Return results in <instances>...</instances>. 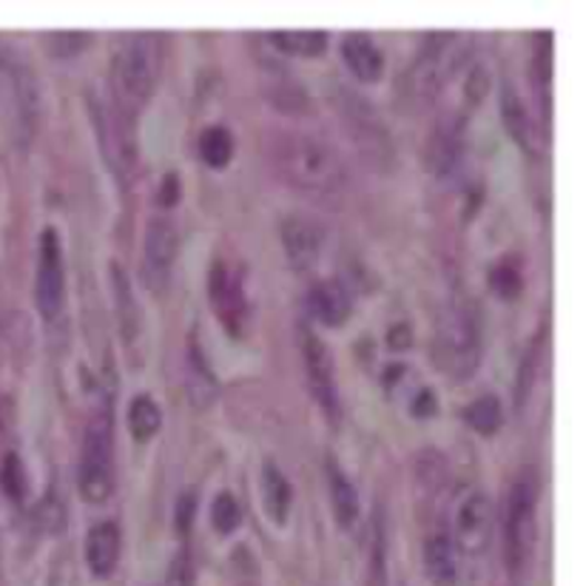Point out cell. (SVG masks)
Returning <instances> with one entry per match:
<instances>
[{"label": "cell", "instance_id": "6da1fadb", "mask_svg": "<svg viewBox=\"0 0 583 586\" xmlns=\"http://www.w3.org/2000/svg\"><path fill=\"white\" fill-rule=\"evenodd\" d=\"M268 162L279 180L319 202H339L347 191V166L339 151L310 131H274L268 137Z\"/></svg>", "mask_w": 583, "mask_h": 586}, {"label": "cell", "instance_id": "7a4b0ae2", "mask_svg": "<svg viewBox=\"0 0 583 586\" xmlns=\"http://www.w3.org/2000/svg\"><path fill=\"white\" fill-rule=\"evenodd\" d=\"M162 60H166V46L157 32H135L117 49L115 66H111V95H115V111L129 123L155 97Z\"/></svg>", "mask_w": 583, "mask_h": 586}, {"label": "cell", "instance_id": "3957f363", "mask_svg": "<svg viewBox=\"0 0 583 586\" xmlns=\"http://www.w3.org/2000/svg\"><path fill=\"white\" fill-rule=\"evenodd\" d=\"M433 361L453 381H464L478 370L481 334L473 305L464 299H449L438 314L433 336Z\"/></svg>", "mask_w": 583, "mask_h": 586}, {"label": "cell", "instance_id": "277c9868", "mask_svg": "<svg viewBox=\"0 0 583 586\" xmlns=\"http://www.w3.org/2000/svg\"><path fill=\"white\" fill-rule=\"evenodd\" d=\"M458 34L455 32H429L422 49L413 58L411 69L398 83L404 106L411 111L424 109L442 95L453 71L458 69Z\"/></svg>", "mask_w": 583, "mask_h": 586}, {"label": "cell", "instance_id": "5b68a950", "mask_svg": "<svg viewBox=\"0 0 583 586\" xmlns=\"http://www.w3.org/2000/svg\"><path fill=\"white\" fill-rule=\"evenodd\" d=\"M538 498L541 478L532 467L515 476L504 507V564L513 575H521L538 542Z\"/></svg>", "mask_w": 583, "mask_h": 586}, {"label": "cell", "instance_id": "8992f818", "mask_svg": "<svg viewBox=\"0 0 583 586\" xmlns=\"http://www.w3.org/2000/svg\"><path fill=\"white\" fill-rule=\"evenodd\" d=\"M115 490V430L106 407L95 413L86 425L83 450L78 464V493L89 504H106Z\"/></svg>", "mask_w": 583, "mask_h": 586}, {"label": "cell", "instance_id": "52a82bcc", "mask_svg": "<svg viewBox=\"0 0 583 586\" xmlns=\"http://www.w3.org/2000/svg\"><path fill=\"white\" fill-rule=\"evenodd\" d=\"M0 115L7 117L12 131H23V142H29L38 115V91L27 66L3 54H0Z\"/></svg>", "mask_w": 583, "mask_h": 586}, {"label": "cell", "instance_id": "ba28073f", "mask_svg": "<svg viewBox=\"0 0 583 586\" xmlns=\"http://www.w3.org/2000/svg\"><path fill=\"white\" fill-rule=\"evenodd\" d=\"M299 350L308 387L316 405L325 413L327 421H339V385H336V365L330 348L310 328H299Z\"/></svg>", "mask_w": 583, "mask_h": 586}, {"label": "cell", "instance_id": "9c48e42d", "mask_svg": "<svg viewBox=\"0 0 583 586\" xmlns=\"http://www.w3.org/2000/svg\"><path fill=\"white\" fill-rule=\"evenodd\" d=\"M34 302L43 319H58L66 302V262L60 234L55 228H43L38 248V274H34Z\"/></svg>", "mask_w": 583, "mask_h": 586}, {"label": "cell", "instance_id": "30bf717a", "mask_svg": "<svg viewBox=\"0 0 583 586\" xmlns=\"http://www.w3.org/2000/svg\"><path fill=\"white\" fill-rule=\"evenodd\" d=\"M177 248H180V237L171 217L148 219L146 242H142V282L151 294H166L171 285Z\"/></svg>", "mask_w": 583, "mask_h": 586}, {"label": "cell", "instance_id": "8fae6325", "mask_svg": "<svg viewBox=\"0 0 583 586\" xmlns=\"http://www.w3.org/2000/svg\"><path fill=\"white\" fill-rule=\"evenodd\" d=\"M208 297H211L214 314L228 328V334L243 336L250 316L248 290H245L243 274L228 268L223 259H214L211 277H208Z\"/></svg>", "mask_w": 583, "mask_h": 586}, {"label": "cell", "instance_id": "7c38bea8", "mask_svg": "<svg viewBox=\"0 0 583 586\" xmlns=\"http://www.w3.org/2000/svg\"><path fill=\"white\" fill-rule=\"evenodd\" d=\"M495 509L484 493H473L462 501L453 524V547L464 555H484L493 544Z\"/></svg>", "mask_w": 583, "mask_h": 586}, {"label": "cell", "instance_id": "4fadbf2b", "mask_svg": "<svg viewBox=\"0 0 583 586\" xmlns=\"http://www.w3.org/2000/svg\"><path fill=\"white\" fill-rule=\"evenodd\" d=\"M345 123H347V131H350L353 140L359 142L365 160L382 166L385 155H391V137H387L382 117H376V111L367 106V100L347 95Z\"/></svg>", "mask_w": 583, "mask_h": 586}, {"label": "cell", "instance_id": "5bb4252c", "mask_svg": "<svg viewBox=\"0 0 583 586\" xmlns=\"http://www.w3.org/2000/svg\"><path fill=\"white\" fill-rule=\"evenodd\" d=\"M283 248L294 271H310L325 248V228L310 217H288L283 222Z\"/></svg>", "mask_w": 583, "mask_h": 586}, {"label": "cell", "instance_id": "9a60e30c", "mask_svg": "<svg viewBox=\"0 0 583 586\" xmlns=\"http://www.w3.org/2000/svg\"><path fill=\"white\" fill-rule=\"evenodd\" d=\"M464 111H447V115L438 117L436 129L429 135L427 146V160L433 166L436 175H449L462 157L464 149Z\"/></svg>", "mask_w": 583, "mask_h": 586}, {"label": "cell", "instance_id": "2e32d148", "mask_svg": "<svg viewBox=\"0 0 583 586\" xmlns=\"http://www.w3.org/2000/svg\"><path fill=\"white\" fill-rule=\"evenodd\" d=\"M305 302H308V314L325 328L345 325L353 310L350 294H347V288L339 279H319V282L310 285Z\"/></svg>", "mask_w": 583, "mask_h": 586}, {"label": "cell", "instance_id": "e0dca14e", "mask_svg": "<svg viewBox=\"0 0 583 586\" xmlns=\"http://www.w3.org/2000/svg\"><path fill=\"white\" fill-rule=\"evenodd\" d=\"M186 387L188 399L197 410H208L219 396V381L214 376L211 365H208L206 354L199 348L197 336L188 339V356H186Z\"/></svg>", "mask_w": 583, "mask_h": 586}, {"label": "cell", "instance_id": "ac0fdd59", "mask_svg": "<svg viewBox=\"0 0 583 586\" xmlns=\"http://www.w3.org/2000/svg\"><path fill=\"white\" fill-rule=\"evenodd\" d=\"M501 117H504V126L506 131H510V137L518 142L521 149H524L526 155H538V146H541L538 123L532 120L526 103L510 83H506L504 91H501Z\"/></svg>", "mask_w": 583, "mask_h": 586}, {"label": "cell", "instance_id": "d6986e66", "mask_svg": "<svg viewBox=\"0 0 583 586\" xmlns=\"http://www.w3.org/2000/svg\"><path fill=\"white\" fill-rule=\"evenodd\" d=\"M342 58L347 71L362 83H376L385 75V54L367 34H347L342 40Z\"/></svg>", "mask_w": 583, "mask_h": 586}, {"label": "cell", "instance_id": "ffe728a7", "mask_svg": "<svg viewBox=\"0 0 583 586\" xmlns=\"http://www.w3.org/2000/svg\"><path fill=\"white\" fill-rule=\"evenodd\" d=\"M86 560L97 578H109L120 560V527L115 522H100L86 538Z\"/></svg>", "mask_w": 583, "mask_h": 586}, {"label": "cell", "instance_id": "44dd1931", "mask_svg": "<svg viewBox=\"0 0 583 586\" xmlns=\"http://www.w3.org/2000/svg\"><path fill=\"white\" fill-rule=\"evenodd\" d=\"M259 498H263L265 516L276 524L285 527L290 518V504H294V490L290 481L279 473L274 461L263 464V478H259Z\"/></svg>", "mask_w": 583, "mask_h": 586}, {"label": "cell", "instance_id": "7402d4cb", "mask_svg": "<svg viewBox=\"0 0 583 586\" xmlns=\"http://www.w3.org/2000/svg\"><path fill=\"white\" fill-rule=\"evenodd\" d=\"M424 567H427L429 584L433 586H455L458 578V564H455V547L449 533L436 529L424 544Z\"/></svg>", "mask_w": 583, "mask_h": 586}, {"label": "cell", "instance_id": "603a6c76", "mask_svg": "<svg viewBox=\"0 0 583 586\" xmlns=\"http://www.w3.org/2000/svg\"><path fill=\"white\" fill-rule=\"evenodd\" d=\"M327 490H330V504H334V516L339 527H356V522H359V493L334 458H327Z\"/></svg>", "mask_w": 583, "mask_h": 586}, {"label": "cell", "instance_id": "cb8c5ba5", "mask_svg": "<svg viewBox=\"0 0 583 586\" xmlns=\"http://www.w3.org/2000/svg\"><path fill=\"white\" fill-rule=\"evenodd\" d=\"M111 282H115L117 299V319H120V334L126 341H135L140 336V308H137L135 290H131L129 277L120 265H111Z\"/></svg>", "mask_w": 583, "mask_h": 586}, {"label": "cell", "instance_id": "d4e9b609", "mask_svg": "<svg viewBox=\"0 0 583 586\" xmlns=\"http://www.w3.org/2000/svg\"><path fill=\"white\" fill-rule=\"evenodd\" d=\"M270 43L283 54L299 58H319L327 49V32L322 29H302V32H270Z\"/></svg>", "mask_w": 583, "mask_h": 586}, {"label": "cell", "instance_id": "484cf974", "mask_svg": "<svg viewBox=\"0 0 583 586\" xmlns=\"http://www.w3.org/2000/svg\"><path fill=\"white\" fill-rule=\"evenodd\" d=\"M532 80L541 89V103L550 115V86H552V32H538L532 40Z\"/></svg>", "mask_w": 583, "mask_h": 586}, {"label": "cell", "instance_id": "4316f807", "mask_svg": "<svg viewBox=\"0 0 583 586\" xmlns=\"http://www.w3.org/2000/svg\"><path fill=\"white\" fill-rule=\"evenodd\" d=\"M162 425V410L151 396H137L129 407V430L137 441H148L157 436Z\"/></svg>", "mask_w": 583, "mask_h": 586}, {"label": "cell", "instance_id": "83f0119b", "mask_svg": "<svg viewBox=\"0 0 583 586\" xmlns=\"http://www.w3.org/2000/svg\"><path fill=\"white\" fill-rule=\"evenodd\" d=\"M199 157L206 160V166L225 168L234 157V137L225 126H211L199 135Z\"/></svg>", "mask_w": 583, "mask_h": 586}, {"label": "cell", "instance_id": "f1b7e54d", "mask_svg": "<svg viewBox=\"0 0 583 586\" xmlns=\"http://www.w3.org/2000/svg\"><path fill=\"white\" fill-rule=\"evenodd\" d=\"M464 421H467L478 436H495L501 421H504L501 401L495 399V396H478V399L464 410Z\"/></svg>", "mask_w": 583, "mask_h": 586}, {"label": "cell", "instance_id": "f546056e", "mask_svg": "<svg viewBox=\"0 0 583 586\" xmlns=\"http://www.w3.org/2000/svg\"><path fill=\"white\" fill-rule=\"evenodd\" d=\"M265 83H268V97L274 100L276 109L290 111V115L305 111V91L294 83V78H288V75H268Z\"/></svg>", "mask_w": 583, "mask_h": 586}, {"label": "cell", "instance_id": "4dcf8cb0", "mask_svg": "<svg viewBox=\"0 0 583 586\" xmlns=\"http://www.w3.org/2000/svg\"><path fill=\"white\" fill-rule=\"evenodd\" d=\"M521 285H524V277H521V268L515 259H501L498 265L490 274V288L495 290V297L510 302L521 294Z\"/></svg>", "mask_w": 583, "mask_h": 586}, {"label": "cell", "instance_id": "1f68e13d", "mask_svg": "<svg viewBox=\"0 0 583 586\" xmlns=\"http://www.w3.org/2000/svg\"><path fill=\"white\" fill-rule=\"evenodd\" d=\"M239 522H243V509H239L237 498H234L231 493H219L211 504L214 529L223 535H231L234 529L239 527Z\"/></svg>", "mask_w": 583, "mask_h": 586}, {"label": "cell", "instance_id": "d6a6232c", "mask_svg": "<svg viewBox=\"0 0 583 586\" xmlns=\"http://www.w3.org/2000/svg\"><path fill=\"white\" fill-rule=\"evenodd\" d=\"M91 43L89 32H52L49 34V52L58 60H69L78 52H83L86 46Z\"/></svg>", "mask_w": 583, "mask_h": 586}, {"label": "cell", "instance_id": "836d02e7", "mask_svg": "<svg viewBox=\"0 0 583 586\" xmlns=\"http://www.w3.org/2000/svg\"><path fill=\"white\" fill-rule=\"evenodd\" d=\"M0 484H3V490H7L9 498L20 501L23 493H27V473H23V464L14 453H9L7 461H3V470H0Z\"/></svg>", "mask_w": 583, "mask_h": 586}, {"label": "cell", "instance_id": "e575fe53", "mask_svg": "<svg viewBox=\"0 0 583 586\" xmlns=\"http://www.w3.org/2000/svg\"><path fill=\"white\" fill-rule=\"evenodd\" d=\"M166 586H194V560L188 547H182L168 564Z\"/></svg>", "mask_w": 583, "mask_h": 586}, {"label": "cell", "instance_id": "d590c367", "mask_svg": "<svg viewBox=\"0 0 583 586\" xmlns=\"http://www.w3.org/2000/svg\"><path fill=\"white\" fill-rule=\"evenodd\" d=\"M538 359L541 350L532 348L530 356L521 361V379H518V405H524L532 394V385H535V376H538Z\"/></svg>", "mask_w": 583, "mask_h": 586}, {"label": "cell", "instance_id": "8d00e7d4", "mask_svg": "<svg viewBox=\"0 0 583 586\" xmlns=\"http://www.w3.org/2000/svg\"><path fill=\"white\" fill-rule=\"evenodd\" d=\"M194 513H197V496H194V493H182V496L177 498V509H174V527L180 529L182 535L191 529Z\"/></svg>", "mask_w": 583, "mask_h": 586}, {"label": "cell", "instance_id": "74e56055", "mask_svg": "<svg viewBox=\"0 0 583 586\" xmlns=\"http://www.w3.org/2000/svg\"><path fill=\"white\" fill-rule=\"evenodd\" d=\"M180 191H182V186H180V177L174 175H166L162 177V186H160V197H157V202H160L162 208H174L177 206V202H180Z\"/></svg>", "mask_w": 583, "mask_h": 586}, {"label": "cell", "instance_id": "f35d334b", "mask_svg": "<svg viewBox=\"0 0 583 586\" xmlns=\"http://www.w3.org/2000/svg\"><path fill=\"white\" fill-rule=\"evenodd\" d=\"M413 416H416V419H429V416H436V394H433V390H427V387H424V390H418V396L416 399H413Z\"/></svg>", "mask_w": 583, "mask_h": 586}, {"label": "cell", "instance_id": "ab89813d", "mask_svg": "<svg viewBox=\"0 0 583 586\" xmlns=\"http://www.w3.org/2000/svg\"><path fill=\"white\" fill-rule=\"evenodd\" d=\"M387 341H391V348H393V350L411 348V341H413L411 325H393L391 334H387Z\"/></svg>", "mask_w": 583, "mask_h": 586}]
</instances>
